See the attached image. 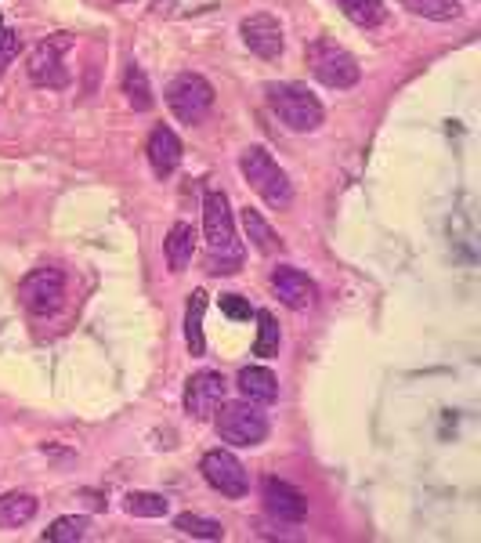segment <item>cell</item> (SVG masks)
<instances>
[{"label":"cell","instance_id":"1","mask_svg":"<svg viewBox=\"0 0 481 543\" xmlns=\"http://www.w3.org/2000/svg\"><path fill=\"white\" fill-rule=\"evenodd\" d=\"M203 236H207V272L214 276H232L243 268V243L236 239L232 210H228L225 192H207L203 200Z\"/></svg>","mask_w":481,"mask_h":543},{"label":"cell","instance_id":"2","mask_svg":"<svg viewBox=\"0 0 481 543\" xmlns=\"http://www.w3.org/2000/svg\"><path fill=\"white\" fill-rule=\"evenodd\" d=\"M239 171H243V178L250 181V189H254L257 196L268 203V207L286 210L293 203L290 178L279 171V163L272 160V153H268V149H261V145L246 149V153L239 156Z\"/></svg>","mask_w":481,"mask_h":543},{"label":"cell","instance_id":"3","mask_svg":"<svg viewBox=\"0 0 481 543\" xmlns=\"http://www.w3.org/2000/svg\"><path fill=\"white\" fill-rule=\"evenodd\" d=\"M268 105H272V113L283 120L290 131L297 134H308V131H319L322 127V102L301 84H268L265 87Z\"/></svg>","mask_w":481,"mask_h":543},{"label":"cell","instance_id":"4","mask_svg":"<svg viewBox=\"0 0 481 543\" xmlns=\"http://www.w3.org/2000/svg\"><path fill=\"white\" fill-rule=\"evenodd\" d=\"M308 66H312V77L319 84L333 87V91H348V87L359 84V62L348 55V51L333 44V40H315L308 44Z\"/></svg>","mask_w":481,"mask_h":543},{"label":"cell","instance_id":"5","mask_svg":"<svg viewBox=\"0 0 481 543\" xmlns=\"http://www.w3.org/2000/svg\"><path fill=\"white\" fill-rule=\"evenodd\" d=\"M167 105L181 124H189V127L203 124L207 113L214 109V87H210V80L199 77V73H181V77L170 80Z\"/></svg>","mask_w":481,"mask_h":543},{"label":"cell","instance_id":"6","mask_svg":"<svg viewBox=\"0 0 481 543\" xmlns=\"http://www.w3.org/2000/svg\"><path fill=\"white\" fill-rule=\"evenodd\" d=\"M19 301L33 315H55L66 301V276L62 268H33L19 283Z\"/></svg>","mask_w":481,"mask_h":543},{"label":"cell","instance_id":"7","mask_svg":"<svg viewBox=\"0 0 481 543\" xmlns=\"http://www.w3.org/2000/svg\"><path fill=\"white\" fill-rule=\"evenodd\" d=\"M217 435L232 446H261L268 439V420L265 413L254 410V402H236V406H225L221 417H217Z\"/></svg>","mask_w":481,"mask_h":543},{"label":"cell","instance_id":"8","mask_svg":"<svg viewBox=\"0 0 481 543\" xmlns=\"http://www.w3.org/2000/svg\"><path fill=\"white\" fill-rule=\"evenodd\" d=\"M199 471H203V478H207L221 496H228V500H243V496L250 493L246 467L239 464L228 449H210L207 457H203V464H199Z\"/></svg>","mask_w":481,"mask_h":543},{"label":"cell","instance_id":"9","mask_svg":"<svg viewBox=\"0 0 481 543\" xmlns=\"http://www.w3.org/2000/svg\"><path fill=\"white\" fill-rule=\"evenodd\" d=\"M69 48L66 33H58L55 40H44L37 48L29 51V80L37 87H66L69 84V73L62 69V51Z\"/></svg>","mask_w":481,"mask_h":543},{"label":"cell","instance_id":"10","mask_svg":"<svg viewBox=\"0 0 481 543\" xmlns=\"http://www.w3.org/2000/svg\"><path fill=\"white\" fill-rule=\"evenodd\" d=\"M261 500H265V511L275 522L286 525H301L308 518V500H304L301 489H293L283 478H265L261 482Z\"/></svg>","mask_w":481,"mask_h":543},{"label":"cell","instance_id":"11","mask_svg":"<svg viewBox=\"0 0 481 543\" xmlns=\"http://www.w3.org/2000/svg\"><path fill=\"white\" fill-rule=\"evenodd\" d=\"M225 391H228V381L221 373L214 370L196 373L189 381V388H185V410L196 420H207L210 413H217V406L225 402Z\"/></svg>","mask_w":481,"mask_h":543},{"label":"cell","instance_id":"12","mask_svg":"<svg viewBox=\"0 0 481 543\" xmlns=\"http://www.w3.org/2000/svg\"><path fill=\"white\" fill-rule=\"evenodd\" d=\"M243 44L254 51L257 58H279L283 55V26L272 15H250L243 19Z\"/></svg>","mask_w":481,"mask_h":543},{"label":"cell","instance_id":"13","mask_svg":"<svg viewBox=\"0 0 481 543\" xmlns=\"http://www.w3.org/2000/svg\"><path fill=\"white\" fill-rule=\"evenodd\" d=\"M272 286H275V294H279V301H283L286 308H293V312H304V308H312L315 305V283L308 276H304L301 268H275L272 272Z\"/></svg>","mask_w":481,"mask_h":543},{"label":"cell","instance_id":"14","mask_svg":"<svg viewBox=\"0 0 481 543\" xmlns=\"http://www.w3.org/2000/svg\"><path fill=\"white\" fill-rule=\"evenodd\" d=\"M145 153H149V163H152V171H156V178H170L181 163V138L170 131V127H156V131L149 134Z\"/></svg>","mask_w":481,"mask_h":543},{"label":"cell","instance_id":"15","mask_svg":"<svg viewBox=\"0 0 481 543\" xmlns=\"http://www.w3.org/2000/svg\"><path fill=\"white\" fill-rule=\"evenodd\" d=\"M236 388L246 402H254V406H272L279 399V381H275V373L265 370V366H246L239 370L236 377Z\"/></svg>","mask_w":481,"mask_h":543},{"label":"cell","instance_id":"16","mask_svg":"<svg viewBox=\"0 0 481 543\" xmlns=\"http://www.w3.org/2000/svg\"><path fill=\"white\" fill-rule=\"evenodd\" d=\"M163 254H167L170 272H185L192 265V254H196V232H192V225H185V221L170 225L167 239H163Z\"/></svg>","mask_w":481,"mask_h":543},{"label":"cell","instance_id":"17","mask_svg":"<svg viewBox=\"0 0 481 543\" xmlns=\"http://www.w3.org/2000/svg\"><path fill=\"white\" fill-rule=\"evenodd\" d=\"M203 312H207V290H192L189 308H185V341H189L192 355L207 352V341H203Z\"/></svg>","mask_w":481,"mask_h":543},{"label":"cell","instance_id":"18","mask_svg":"<svg viewBox=\"0 0 481 543\" xmlns=\"http://www.w3.org/2000/svg\"><path fill=\"white\" fill-rule=\"evenodd\" d=\"M33 515H37V500L29 493L0 496V525H4V529H19V525L33 522Z\"/></svg>","mask_w":481,"mask_h":543},{"label":"cell","instance_id":"19","mask_svg":"<svg viewBox=\"0 0 481 543\" xmlns=\"http://www.w3.org/2000/svg\"><path fill=\"white\" fill-rule=\"evenodd\" d=\"M123 95H127V102L134 105V113H149L152 105H156L149 77H145L142 66H127V73H123Z\"/></svg>","mask_w":481,"mask_h":543},{"label":"cell","instance_id":"20","mask_svg":"<svg viewBox=\"0 0 481 543\" xmlns=\"http://www.w3.org/2000/svg\"><path fill=\"white\" fill-rule=\"evenodd\" d=\"M337 8L344 11L355 26H366V29L380 26V22L387 19V8L380 0H337Z\"/></svg>","mask_w":481,"mask_h":543},{"label":"cell","instance_id":"21","mask_svg":"<svg viewBox=\"0 0 481 543\" xmlns=\"http://www.w3.org/2000/svg\"><path fill=\"white\" fill-rule=\"evenodd\" d=\"M243 229H246V236H250V243H254L261 254H275V250H279V239H275L272 225H268V221L261 218L254 207L243 210Z\"/></svg>","mask_w":481,"mask_h":543},{"label":"cell","instance_id":"22","mask_svg":"<svg viewBox=\"0 0 481 543\" xmlns=\"http://www.w3.org/2000/svg\"><path fill=\"white\" fill-rule=\"evenodd\" d=\"M123 507H127V515H134V518H163L170 511V500L160 493H142V489H134V493H127Z\"/></svg>","mask_w":481,"mask_h":543},{"label":"cell","instance_id":"23","mask_svg":"<svg viewBox=\"0 0 481 543\" xmlns=\"http://www.w3.org/2000/svg\"><path fill=\"white\" fill-rule=\"evenodd\" d=\"M406 11L413 15H424V19H434V22H453L463 15V8L456 0H398Z\"/></svg>","mask_w":481,"mask_h":543},{"label":"cell","instance_id":"24","mask_svg":"<svg viewBox=\"0 0 481 543\" xmlns=\"http://www.w3.org/2000/svg\"><path fill=\"white\" fill-rule=\"evenodd\" d=\"M174 529L185 536H192V540H225V529H221V522H214V518H203V515H178L174 518Z\"/></svg>","mask_w":481,"mask_h":543},{"label":"cell","instance_id":"25","mask_svg":"<svg viewBox=\"0 0 481 543\" xmlns=\"http://www.w3.org/2000/svg\"><path fill=\"white\" fill-rule=\"evenodd\" d=\"M257 315V341H254V352L265 355V359H272V355H279V323H275L272 312H254Z\"/></svg>","mask_w":481,"mask_h":543},{"label":"cell","instance_id":"26","mask_svg":"<svg viewBox=\"0 0 481 543\" xmlns=\"http://www.w3.org/2000/svg\"><path fill=\"white\" fill-rule=\"evenodd\" d=\"M84 533H87V518L69 515V518H58L48 533H44V540H51V543H76V540H84Z\"/></svg>","mask_w":481,"mask_h":543},{"label":"cell","instance_id":"27","mask_svg":"<svg viewBox=\"0 0 481 543\" xmlns=\"http://www.w3.org/2000/svg\"><path fill=\"white\" fill-rule=\"evenodd\" d=\"M19 48H22L19 33H15V29H4V26H0V77H4V69H8L11 58L19 55Z\"/></svg>","mask_w":481,"mask_h":543},{"label":"cell","instance_id":"28","mask_svg":"<svg viewBox=\"0 0 481 543\" xmlns=\"http://www.w3.org/2000/svg\"><path fill=\"white\" fill-rule=\"evenodd\" d=\"M221 312H225L228 319L243 323V319H250V315H254V308H250V301H243L239 294H225V297H221Z\"/></svg>","mask_w":481,"mask_h":543}]
</instances>
